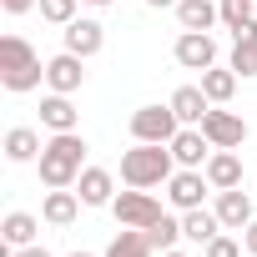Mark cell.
<instances>
[{
    "mask_svg": "<svg viewBox=\"0 0 257 257\" xmlns=\"http://www.w3.org/2000/svg\"><path fill=\"white\" fill-rule=\"evenodd\" d=\"M41 232V222L31 212H6V222H0V237H6V247H31Z\"/></svg>",
    "mask_w": 257,
    "mask_h": 257,
    "instance_id": "23",
    "label": "cell"
},
{
    "mask_svg": "<svg viewBox=\"0 0 257 257\" xmlns=\"http://www.w3.org/2000/svg\"><path fill=\"white\" fill-rule=\"evenodd\" d=\"M41 6V0H0V11H6V16H26V11H36Z\"/></svg>",
    "mask_w": 257,
    "mask_h": 257,
    "instance_id": "29",
    "label": "cell"
},
{
    "mask_svg": "<svg viewBox=\"0 0 257 257\" xmlns=\"http://www.w3.org/2000/svg\"><path fill=\"white\" fill-rule=\"evenodd\" d=\"M177 172V157L167 142H137L132 152H121V182L126 187H167Z\"/></svg>",
    "mask_w": 257,
    "mask_h": 257,
    "instance_id": "2",
    "label": "cell"
},
{
    "mask_svg": "<svg viewBox=\"0 0 257 257\" xmlns=\"http://www.w3.org/2000/svg\"><path fill=\"white\" fill-rule=\"evenodd\" d=\"M81 207H86V202H81V192H71V187H51V192H46V202H41V217H46L51 227H71Z\"/></svg>",
    "mask_w": 257,
    "mask_h": 257,
    "instance_id": "14",
    "label": "cell"
},
{
    "mask_svg": "<svg viewBox=\"0 0 257 257\" xmlns=\"http://www.w3.org/2000/svg\"><path fill=\"white\" fill-rule=\"evenodd\" d=\"M202 172H207L212 192H227V187H242V157H237V152H222V147H217V152L207 157V167H202Z\"/></svg>",
    "mask_w": 257,
    "mask_h": 257,
    "instance_id": "15",
    "label": "cell"
},
{
    "mask_svg": "<svg viewBox=\"0 0 257 257\" xmlns=\"http://www.w3.org/2000/svg\"><path fill=\"white\" fill-rule=\"evenodd\" d=\"M76 6H81V0H41V21H51V26H71L76 21Z\"/></svg>",
    "mask_w": 257,
    "mask_h": 257,
    "instance_id": "27",
    "label": "cell"
},
{
    "mask_svg": "<svg viewBox=\"0 0 257 257\" xmlns=\"http://www.w3.org/2000/svg\"><path fill=\"white\" fill-rule=\"evenodd\" d=\"M242 81L247 76H257V41H232V61H227Z\"/></svg>",
    "mask_w": 257,
    "mask_h": 257,
    "instance_id": "25",
    "label": "cell"
},
{
    "mask_svg": "<svg viewBox=\"0 0 257 257\" xmlns=\"http://www.w3.org/2000/svg\"><path fill=\"white\" fill-rule=\"evenodd\" d=\"M157 257H192V252H182V247H172V252H157Z\"/></svg>",
    "mask_w": 257,
    "mask_h": 257,
    "instance_id": "33",
    "label": "cell"
},
{
    "mask_svg": "<svg viewBox=\"0 0 257 257\" xmlns=\"http://www.w3.org/2000/svg\"><path fill=\"white\" fill-rule=\"evenodd\" d=\"M202 257H242V242H237V237H227V232H217V237L202 247Z\"/></svg>",
    "mask_w": 257,
    "mask_h": 257,
    "instance_id": "28",
    "label": "cell"
},
{
    "mask_svg": "<svg viewBox=\"0 0 257 257\" xmlns=\"http://www.w3.org/2000/svg\"><path fill=\"white\" fill-rule=\"evenodd\" d=\"M41 126H46V132H76V126H81V111L71 106V96L51 91V96L41 101Z\"/></svg>",
    "mask_w": 257,
    "mask_h": 257,
    "instance_id": "16",
    "label": "cell"
},
{
    "mask_svg": "<svg viewBox=\"0 0 257 257\" xmlns=\"http://www.w3.org/2000/svg\"><path fill=\"white\" fill-rule=\"evenodd\" d=\"M76 192H81L86 207H111V202H116V177H111L106 167H86L81 182H76Z\"/></svg>",
    "mask_w": 257,
    "mask_h": 257,
    "instance_id": "13",
    "label": "cell"
},
{
    "mask_svg": "<svg viewBox=\"0 0 257 257\" xmlns=\"http://www.w3.org/2000/svg\"><path fill=\"white\" fill-rule=\"evenodd\" d=\"M46 81V61L36 56V46L26 36H0V86L26 96Z\"/></svg>",
    "mask_w": 257,
    "mask_h": 257,
    "instance_id": "3",
    "label": "cell"
},
{
    "mask_svg": "<svg viewBox=\"0 0 257 257\" xmlns=\"http://www.w3.org/2000/svg\"><path fill=\"white\" fill-rule=\"evenodd\" d=\"M81 6H116V0H81Z\"/></svg>",
    "mask_w": 257,
    "mask_h": 257,
    "instance_id": "34",
    "label": "cell"
},
{
    "mask_svg": "<svg viewBox=\"0 0 257 257\" xmlns=\"http://www.w3.org/2000/svg\"><path fill=\"white\" fill-rule=\"evenodd\" d=\"M182 132V116L167 106H137L132 111V142H172Z\"/></svg>",
    "mask_w": 257,
    "mask_h": 257,
    "instance_id": "4",
    "label": "cell"
},
{
    "mask_svg": "<svg viewBox=\"0 0 257 257\" xmlns=\"http://www.w3.org/2000/svg\"><path fill=\"white\" fill-rule=\"evenodd\" d=\"M242 247H247V257H257V217L242 227Z\"/></svg>",
    "mask_w": 257,
    "mask_h": 257,
    "instance_id": "30",
    "label": "cell"
},
{
    "mask_svg": "<svg viewBox=\"0 0 257 257\" xmlns=\"http://www.w3.org/2000/svg\"><path fill=\"white\" fill-rule=\"evenodd\" d=\"M157 247H152V237L142 232V227H121L116 237H111V247H106V257H152Z\"/></svg>",
    "mask_w": 257,
    "mask_h": 257,
    "instance_id": "22",
    "label": "cell"
},
{
    "mask_svg": "<svg viewBox=\"0 0 257 257\" xmlns=\"http://www.w3.org/2000/svg\"><path fill=\"white\" fill-rule=\"evenodd\" d=\"M237 81H242V76H237L232 66H207V71H202V91H207L212 106H227V101L237 96Z\"/></svg>",
    "mask_w": 257,
    "mask_h": 257,
    "instance_id": "19",
    "label": "cell"
},
{
    "mask_svg": "<svg viewBox=\"0 0 257 257\" xmlns=\"http://www.w3.org/2000/svg\"><path fill=\"white\" fill-rule=\"evenodd\" d=\"M212 192V182H207V172H197V167H177L172 172V182H167V202L177 207V212H192V207H202V197Z\"/></svg>",
    "mask_w": 257,
    "mask_h": 257,
    "instance_id": "7",
    "label": "cell"
},
{
    "mask_svg": "<svg viewBox=\"0 0 257 257\" xmlns=\"http://www.w3.org/2000/svg\"><path fill=\"white\" fill-rule=\"evenodd\" d=\"M71 257H91V252H71Z\"/></svg>",
    "mask_w": 257,
    "mask_h": 257,
    "instance_id": "35",
    "label": "cell"
},
{
    "mask_svg": "<svg viewBox=\"0 0 257 257\" xmlns=\"http://www.w3.org/2000/svg\"><path fill=\"white\" fill-rule=\"evenodd\" d=\"M217 232H222V217H217V212H207V207L182 212V237H187V242H202V247H207Z\"/></svg>",
    "mask_w": 257,
    "mask_h": 257,
    "instance_id": "21",
    "label": "cell"
},
{
    "mask_svg": "<svg viewBox=\"0 0 257 257\" xmlns=\"http://www.w3.org/2000/svg\"><path fill=\"white\" fill-rule=\"evenodd\" d=\"M61 36H66V51H71V56H81V61L101 56V46H106V26H101V21H91V16H81V21L61 26Z\"/></svg>",
    "mask_w": 257,
    "mask_h": 257,
    "instance_id": "9",
    "label": "cell"
},
{
    "mask_svg": "<svg viewBox=\"0 0 257 257\" xmlns=\"http://www.w3.org/2000/svg\"><path fill=\"white\" fill-rule=\"evenodd\" d=\"M167 147H172L177 167H197V172H202V167H207V157L217 152V147H212V142L202 137V126H182V132H177V137H172Z\"/></svg>",
    "mask_w": 257,
    "mask_h": 257,
    "instance_id": "11",
    "label": "cell"
},
{
    "mask_svg": "<svg viewBox=\"0 0 257 257\" xmlns=\"http://www.w3.org/2000/svg\"><path fill=\"white\" fill-rule=\"evenodd\" d=\"M41 152H46V142H41L36 126H11V132H6V162L26 167V162H36Z\"/></svg>",
    "mask_w": 257,
    "mask_h": 257,
    "instance_id": "17",
    "label": "cell"
},
{
    "mask_svg": "<svg viewBox=\"0 0 257 257\" xmlns=\"http://www.w3.org/2000/svg\"><path fill=\"white\" fill-rule=\"evenodd\" d=\"M11 257H51V252H46V247H36V242H31V247H11Z\"/></svg>",
    "mask_w": 257,
    "mask_h": 257,
    "instance_id": "31",
    "label": "cell"
},
{
    "mask_svg": "<svg viewBox=\"0 0 257 257\" xmlns=\"http://www.w3.org/2000/svg\"><path fill=\"white\" fill-rule=\"evenodd\" d=\"M172 56H177L182 71H207V66H217V41L207 31H182L177 46H172Z\"/></svg>",
    "mask_w": 257,
    "mask_h": 257,
    "instance_id": "8",
    "label": "cell"
},
{
    "mask_svg": "<svg viewBox=\"0 0 257 257\" xmlns=\"http://www.w3.org/2000/svg\"><path fill=\"white\" fill-rule=\"evenodd\" d=\"M147 237H152V247H157V252H172V247L182 242V222H177V217H162V222H152V227H147Z\"/></svg>",
    "mask_w": 257,
    "mask_h": 257,
    "instance_id": "24",
    "label": "cell"
},
{
    "mask_svg": "<svg viewBox=\"0 0 257 257\" xmlns=\"http://www.w3.org/2000/svg\"><path fill=\"white\" fill-rule=\"evenodd\" d=\"M41 187H76L86 172V137L81 132H51L46 152L36 157Z\"/></svg>",
    "mask_w": 257,
    "mask_h": 257,
    "instance_id": "1",
    "label": "cell"
},
{
    "mask_svg": "<svg viewBox=\"0 0 257 257\" xmlns=\"http://www.w3.org/2000/svg\"><path fill=\"white\" fill-rule=\"evenodd\" d=\"M217 6H222V26L227 31H237V26H247L257 16V0H217Z\"/></svg>",
    "mask_w": 257,
    "mask_h": 257,
    "instance_id": "26",
    "label": "cell"
},
{
    "mask_svg": "<svg viewBox=\"0 0 257 257\" xmlns=\"http://www.w3.org/2000/svg\"><path fill=\"white\" fill-rule=\"evenodd\" d=\"M172 111L182 116V126H202V116L212 111V101H207L202 86H177L172 91Z\"/></svg>",
    "mask_w": 257,
    "mask_h": 257,
    "instance_id": "18",
    "label": "cell"
},
{
    "mask_svg": "<svg viewBox=\"0 0 257 257\" xmlns=\"http://www.w3.org/2000/svg\"><path fill=\"white\" fill-rule=\"evenodd\" d=\"M147 6H152V11H167V6L177 11V6H182V0H147Z\"/></svg>",
    "mask_w": 257,
    "mask_h": 257,
    "instance_id": "32",
    "label": "cell"
},
{
    "mask_svg": "<svg viewBox=\"0 0 257 257\" xmlns=\"http://www.w3.org/2000/svg\"><path fill=\"white\" fill-rule=\"evenodd\" d=\"M46 86H51V91H61V96H76V91L86 86V61H81V56H71V51L51 56V61H46Z\"/></svg>",
    "mask_w": 257,
    "mask_h": 257,
    "instance_id": "10",
    "label": "cell"
},
{
    "mask_svg": "<svg viewBox=\"0 0 257 257\" xmlns=\"http://www.w3.org/2000/svg\"><path fill=\"white\" fill-rule=\"evenodd\" d=\"M217 217H222V227L227 232H242L257 212H252V197L242 192V187H227V192H217V207H212Z\"/></svg>",
    "mask_w": 257,
    "mask_h": 257,
    "instance_id": "12",
    "label": "cell"
},
{
    "mask_svg": "<svg viewBox=\"0 0 257 257\" xmlns=\"http://www.w3.org/2000/svg\"><path fill=\"white\" fill-rule=\"evenodd\" d=\"M177 21H182V31H212L222 21V6H217V0H182Z\"/></svg>",
    "mask_w": 257,
    "mask_h": 257,
    "instance_id": "20",
    "label": "cell"
},
{
    "mask_svg": "<svg viewBox=\"0 0 257 257\" xmlns=\"http://www.w3.org/2000/svg\"><path fill=\"white\" fill-rule=\"evenodd\" d=\"M111 212H116V222L121 227H152V222H162L167 212H162V202L147 192V187H132V192H116V202H111Z\"/></svg>",
    "mask_w": 257,
    "mask_h": 257,
    "instance_id": "5",
    "label": "cell"
},
{
    "mask_svg": "<svg viewBox=\"0 0 257 257\" xmlns=\"http://www.w3.org/2000/svg\"><path fill=\"white\" fill-rule=\"evenodd\" d=\"M202 137H207L212 147H222V152H237V147L247 142V121H242L237 111H222V106H212V111L202 116Z\"/></svg>",
    "mask_w": 257,
    "mask_h": 257,
    "instance_id": "6",
    "label": "cell"
}]
</instances>
